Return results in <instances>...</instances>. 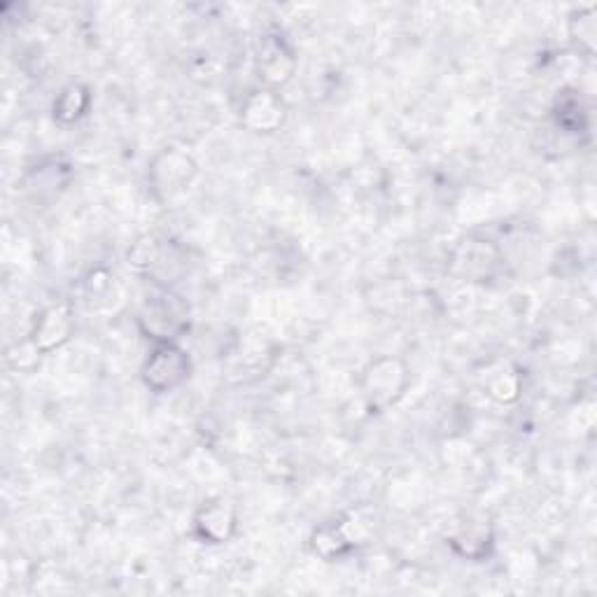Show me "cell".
Segmentation results:
<instances>
[{
	"instance_id": "obj_9",
	"label": "cell",
	"mask_w": 597,
	"mask_h": 597,
	"mask_svg": "<svg viewBox=\"0 0 597 597\" xmlns=\"http://www.w3.org/2000/svg\"><path fill=\"white\" fill-rule=\"evenodd\" d=\"M311 546L320 557H324V561H334V557L349 553L353 544H351V537L345 534L343 526L327 523L313 532Z\"/></svg>"
},
{
	"instance_id": "obj_7",
	"label": "cell",
	"mask_w": 597,
	"mask_h": 597,
	"mask_svg": "<svg viewBox=\"0 0 597 597\" xmlns=\"http://www.w3.org/2000/svg\"><path fill=\"white\" fill-rule=\"evenodd\" d=\"M236 526H239L236 511L229 502H224V499H210V502H206L197 511V518H195L197 534L203 539V542H210V544L229 542V539L236 534Z\"/></svg>"
},
{
	"instance_id": "obj_1",
	"label": "cell",
	"mask_w": 597,
	"mask_h": 597,
	"mask_svg": "<svg viewBox=\"0 0 597 597\" xmlns=\"http://www.w3.org/2000/svg\"><path fill=\"white\" fill-rule=\"evenodd\" d=\"M409 385V372L395 357H378L362 372V397L367 407L383 411L397 403Z\"/></svg>"
},
{
	"instance_id": "obj_2",
	"label": "cell",
	"mask_w": 597,
	"mask_h": 597,
	"mask_svg": "<svg viewBox=\"0 0 597 597\" xmlns=\"http://www.w3.org/2000/svg\"><path fill=\"white\" fill-rule=\"evenodd\" d=\"M189 355L176 341H157L143 364V380L154 393H168L189 378Z\"/></svg>"
},
{
	"instance_id": "obj_6",
	"label": "cell",
	"mask_w": 597,
	"mask_h": 597,
	"mask_svg": "<svg viewBox=\"0 0 597 597\" xmlns=\"http://www.w3.org/2000/svg\"><path fill=\"white\" fill-rule=\"evenodd\" d=\"M285 103L280 96L272 89H259L253 91L245 99L243 110H241V120L250 131L257 133H272L285 122Z\"/></svg>"
},
{
	"instance_id": "obj_5",
	"label": "cell",
	"mask_w": 597,
	"mask_h": 597,
	"mask_svg": "<svg viewBox=\"0 0 597 597\" xmlns=\"http://www.w3.org/2000/svg\"><path fill=\"white\" fill-rule=\"evenodd\" d=\"M195 176H197V164L191 162L187 152H180L176 147L164 150L152 166L154 189L164 191L166 197H173V195H178V191L187 189V185Z\"/></svg>"
},
{
	"instance_id": "obj_8",
	"label": "cell",
	"mask_w": 597,
	"mask_h": 597,
	"mask_svg": "<svg viewBox=\"0 0 597 597\" xmlns=\"http://www.w3.org/2000/svg\"><path fill=\"white\" fill-rule=\"evenodd\" d=\"M73 334V318L66 306H52L37 318L31 341L41 353H52L54 349L64 345Z\"/></svg>"
},
{
	"instance_id": "obj_12",
	"label": "cell",
	"mask_w": 597,
	"mask_h": 597,
	"mask_svg": "<svg viewBox=\"0 0 597 597\" xmlns=\"http://www.w3.org/2000/svg\"><path fill=\"white\" fill-rule=\"evenodd\" d=\"M490 395L497 397L499 401H511L518 397V378L513 374H499L490 383Z\"/></svg>"
},
{
	"instance_id": "obj_13",
	"label": "cell",
	"mask_w": 597,
	"mask_h": 597,
	"mask_svg": "<svg viewBox=\"0 0 597 597\" xmlns=\"http://www.w3.org/2000/svg\"><path fill=\"white\" fill-rule=\"evenodd\" d=\"M574 19H579V33H574V35H579L576 41L586 43L588 49H593V43H595V10L584 8V10L576 12Z\"/></svg>"
},
{
	"instance_id": "obj_11",
	"label": "cell",
	"mask_w": 597,
	"mask_h": 597,
	"mask_svg": "<svg viewBox=\"0 0 597 597\" xmlns=\"http://www.w3.org/2000/svg\"><path fill=\"white\" fill-rule=\"evenodd\" d=\"M157 257H159V243L152 236H145L133 245V250L129 253V264L136 268H150Z\"/></svg>"
},
{
	"instance_id": "obj_10",
	"label": "cell",
	"mask_w": 597,
	"mask_h": 597,
	"mask_svg": "<svg viewBox=\"0 0 597 597\" xmlns=\"http://www.w3.org/2000/svg\"><path fill=\"white\" fill-rule=\"evenodd\" d=\"M89 108V89L82 85L66 87L54 103V120L62 124H73L82 118Z\"/></svg>"
},
{
	"instance_id": "obj_4",
	"label": "cell",
	"mask_w": 597,
	"mask_h": 597,
	"mask_svg": "<svg viewBox=\"0 0 597 597\" xmlns=\"http://www.w3.org/2000/svg\"><path fill=\"white\" fill-rule=\"evenodd\" d=\"M295 52L287 45L283 35L262 37L257 49V73L259 80L268 87H283L292 80L295 75Z\"/></svg>"
},
{
	"instance_id": "obj_3",
	"label": "cell",
	"mask_w": 597,
	"mask_h": 597,
	"mask_svg": "<svg viewBox=\"0 0 597 597\" xmlns=\"http://www.w3.org/2000/svg\"><path fill=\"white\" fill-rule=\"evenodd\" d=\"M141 324L152 339L173 341L187 327V308L178 297L162 292L147 301Z\"/></svg>"
}]
</instances>
